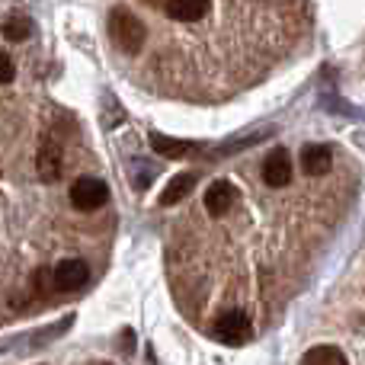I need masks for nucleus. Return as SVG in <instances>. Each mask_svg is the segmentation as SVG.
Masks as SVG:
<instances>
[{
	"instance_id": "nucleus-15",
	"label": "nucleus",
	"mask_w": 365,
	"mask_h": 365,
	"mask_svg": "<svg viewBox=\"0 0 365 365\" xmlns=\"http://www.w3.org/2000/svg\"><path fill=\"white\" fill-rule=\"evenodd\" d=\"M96 365H109V362H96Z\"/></svg>"
},
{
	"instance_id": "nucleus-12",
	"label": "nucleus",
	"mask_w": 365,
	"mask_h": 365,
	"mask_svg": "<svg viewBox=\"0 0 365 365\" xmlns=\"http://www.w3.org/2000/svg\"><path fill=\"white\" fill-rule=\"evenodd\" d=\"M302 365H349V362L336 346H314L304 353Z\"/></svg>"
},
{
	"instance_id": "nucleus-10",
	"label": "nucleus",
	"mask_w": 365,
	"mask_h": 365,
	"mask_svg": "<svg viewBox=\"0 0 365 365\" xmlns=\"http://www.w3.org/2000/svg\"><path fill=\"white\" fill-rule=\"evenodd\" d=\"M151 148L160 154V158H170V160H180L186 158V154H192V141H180V138H167V135L154 132L151 135Z\"/></svg>"
},
{
	"instance_id": "nucleus-13",
	"label": "nucleus",
	"mask_w": 365,
	"mask_h": 365,
	"mask_svg": "<svg viewBox=\"0 0 365 365\" xmlns=\"http://www.w3.org/2000/svg\"><path fill=\"white\" fill-rule=\"evenodd\" d=\"M4 36L10 38V42H26V38L32 36V19L26 16H10L4 23Z\"/></svg>"
},
{
	"instance_id": "nucleus-5",
	"label": "nucleus",
	"mask_w": 365,
	"mask_h": 365,
	"mask_svg": "<svg viewBox=\"0 0 365 365\" xmlns=\"http://www.w3.org/2000/svg\"><path fill=\"white\" fill-rule=\"evenodd\" d=\"M36 170L42 182H58L64 170V151L58 145V138H45L42 148H38V158H36Z\"/></svg>"
},
{
	"instance_id": "nucleus-4",
	"label": "nucleus",
	"mask_w": 365,
	"mask_h": 365,
	"mask_svg": "<svg viewBox=\"0 0 365 365\" xmlns=\"http://www.w3.org/2000/svg\"><path fill=\"white\" fill-rule=\"evenodd\" d=\"M90 282V266L83 259H61L51 272V285L55 292H77Z\"/></svg>"
},
{
	"instance_id": "nucleus-6",
	"label": "nucleus",
	"mask_w": 365,
	"mask_h": 365,
	"mask_svg": "<svg viewBox=\"0 0 365 365\" xmlns=\"http://www.w3.org/2000/svg\"><path fill=\"white\" fill-rule=\"evenodd\" d=\"M263 182L272 189H282L292 182V158L285 148H276V151L263 160Z\"/></svg>"
},
{
	"instance_id": "nucleus-3",
	"label": "nucleus",
	"mask_w": 365,
	"mask_h": 365,
	"mask_svg": "<svg viewBox=\"0 0 365 365\" xmlns=\"http://www.w3.org/2000/svg\"><path fill=\"white\" fill-rule=\"evenodd\" d=\"M109 199V186L96 177H81L71 186V202H74L77 212H96L103 208Z\"/></svg>"
},
{
	"instance_id": "nucleus-1",
	"label": "nucleus",
	"mask_w": 365,
	"mask_h": 365,
	"mask_svg": "<svg viewBox=\"0 0 365 365\" xmlns=\"http://www.w3.org/2000/svg\"><path fill=\"white\" fill-rule=\"evenodd\" d=\"M109 36H113L115 48H122L125 55H138V51L145 48L148 32H145V23H141L132 10L115 6V10L109 13Z\"/></svg>"
},
{
	"instance_id": "nucleus-9",
	"label": "nucleus",
	"mask_w": 365,
	"mask_h": 365,
	"mask_svg": "<svg viewBox=\"0 0 365 365\" xmlns=\"http://www.w3.org/2000/svg\"><path fill=\"white\" fill-rule=\"evenodd\" d=\"M164 13L177 23H195L208 13V0H164Z\"/></svg>"
},
{
	"instance_id": "nucleus-14",
	"label": "nucleus",
	"mask_w": 365,
	"mask_h": 365,
	"mask_svg": "<svg viewBox=\"0 0 365 365\" xmlns=\"http://www.w3.org/2000/svg\"><path fill=\"white\" fill-rule=\"evenodd\" d=\"M13 81V61L0 51V83H10Z\"/></svg>"
},
{
	"instance_id": "nucleus-11",
	"label": "nucleus",
	"mask_w": 365,
	"mask_h": 365,
	"mask_svg": "<svg viewBox=\"0 0 365 365\" xmlns=\"http://www.w3.org/2000/svg\"><path fill=\"white\" fill-rule=\"evenodd\" d=\"M192 186H195V173H177V177L167 182L164 195H160V205H177V202H182L192 192Z\"/></svg>"
},
{
	"instance_id": "nucleus-8",
	"label": "nucleus",
	"mask_w": 365,
	"mask_h": 365,
	"mask_svg": "<svg viewBox=\"0 0 365 365\" xmlns=\"http://www.w3.org/2000/svg\"><path fill=\"white\" fill-rule=\"evenodd\" d=\"M334 164V151L327 145H304L302 148V170L308 177H324Z\"/></svg>"
},
{
	"instance_id": "nucleus-2",
	"label": "nucleus",
	"mask_w": 365,
	"mask_h": 365,
	"mask_svg": "<svg viewBox=\"0 0 365 365\" xmlns=\"http://www.w3.org/2000/svg\"><path fill=\"white\" fill-rule=\"evenodd\" d=\"M215 340L225 343V346H244L247 340L253 336V327H250V317L244 311H225V314L215 321Z\"/></svg>"
},
{
	"instance_id": "nucleus-7",
	"label": "nucleus",
	"mask_w": 365,
	"mask_h": 365,
	"mask_svg": "<svg viewBox=\"0 0 365 365\" xmlns=\"http://www.w3.org/2000/svg\"><path fill=\"white\" fill-rule=\"evenodd\" d=\"M234 199H237V192H234L231 182H225V180L212 182V186L205 189V212L212 215V218H221V215L231 212Z\"/></svg>"
}]
</instances>
